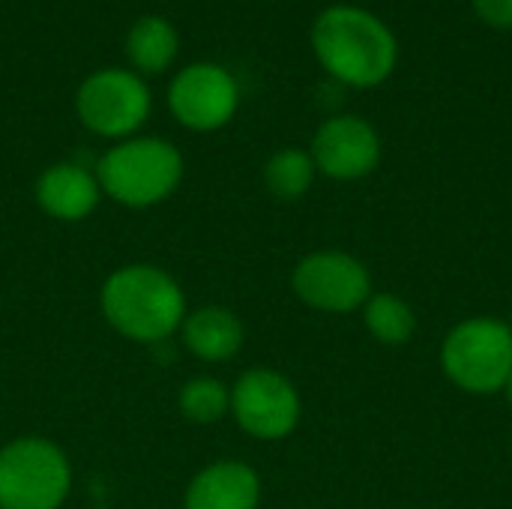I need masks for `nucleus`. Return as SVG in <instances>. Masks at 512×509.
<instances>
[{"instance_id":"obj_1","label":"nucleus","mask_w":512,"mask_h":509,"mask_svg":"<svg viewBox=\"0 0 512 509\" xmlns=\"http://www.w3.org/2000/svg\"><path fill=\"white\" fill-rule=\"evenodd\" d=\"M312 48L318 63L348 87L384 84L399 60L393 30L360 6H330L312 24Z\"/></svg>"},{"instance_id":"obj_19","label":"nucleus","mask_w":512,"mask_h":509,"mask_svg":"<svg viewBox=\"0 0 512 509\" xmlns=\"http://www.w3.org/2000/svg\"><path fill=\"white\" fill-rule=\"evenodd\" d=\"M504 396H507V402H510V408H512V378H510V384H507V390H504Z\"/></svg>"},{"instance_id":"obj_18","label":"nucleus","mask_w":512,"mask_h":509,"mask_svg":"<svg viewBox=\"0 0 512 509\" xmlns=\"http://www.w3.org/2000/svg\"><path fill=\"white\" fill-rule=\"evenodd\" d=\"M474 12L489 27L512 30V0H474Z\"/></svg>"},{"instance_id":"obj_11","label":"nucleus","mask_w":512,"mask_h":509,"mask_svg":"<svg viewBox=\"0 0 512 509\" xmlns=\"http://www.w3.org/2000/svg\"><path fill=\"white\" fill-rule=\"evenodd\" d=\"M261 477L240 459H219L201 468L183 495V509H258Z\"/></svg>"},{"instance_id":"obj_17","label":"nucleus","mask_w":512,"mask_h":509,"mask_svg":"<svg viewBox=\"0 0 512 509\" xmlns=\"http://www.w3.org/2000/svg\"><path fill=\"white\" fill-rule=\"evenodd\" d=\"M177 408L189 423H198V426L219 423L231 414V387H225L219 378H207V375L189 378L180 387Z\"/></svg>"},{"instance_id":"obj_20","label":"nucleus","mask_w":512,"mask_h":509,"mask_svg":"<svg viewBox=\"0 0 512 509\" xmlns=\"http://www.w3.org/2000/svg\"><path fill=\"white\" fill-rule=\"evenodd\" d=\"M507 324H510V330H512V312H510V321H507Z\"/></svg>"},{"instance_id":"obj_9","label":"nucleus","mask_w":512,"mask_h":509,"mask_svg":"<svg viewBox=\"0 0 512 509\" xmlns=\"http://www.w3.org/2000/svg\"><path fill=\"white\" fill-rule=\"evenodd\" d=\"M168 108L180 126L192 132H216L237 114L240 84L225 66L201 60L174 75L168 87Z\"/></svg>"},{"instance_id":"obj_14","label":"nucleus","mask_w":512,"mask_h":509,"mask_svg":"<svg viewBox=\"0 0 512 509\" xmlns=\"http://www.w3.org/2000/svg\"><path fill=\"white\" fill-rule=\"evenodd\" d=\"M177 48H180L177 30L162 15H144V18H138L132 24L129 36H126V54H129L135 72H144V75L165 72L174 63Z\"/></svg>"},{"instance_id":"obj_12","label":"nucleus","mask_w":512,"mask_h":509,"mask_svg":"<svg viewBox=\"0 0 512 509\" xmlns=\"http://www.w3.org/2000/svg\"><path fill=\"white\" fill-rule=\"evenodd\" d=\"M33 195L45 216L57 222H84L99 207L102 189L90 168L78 162H57L39 174Z\"/></svg>"},{"instance_id":"obj_5","label":"nucleus","mask_w":512,"mask_h":509,"mask_svg":"<svg viewBox=\"0 0 512 509\" xmlns=\"http://www.w3.org/2000/svg\"><path fill=\"white\" fill-rule=\"evenodd\" d=\"M72 492L66 453L39 435L0 447V509H60Z\"/></svg>"},{"instance_id":"obj_8","label":"nucleus","mask_w":512,"mask_h":509,"mask_svg":"<svg viewBox=\"0 0 512 509\" xmlns=\"http://www.w3.org/2000/svg\"><path fill=\"white\" fill-rule=\"evenodd\" d=\"M291 288L300 303L327 315H348L366 306L372 297L369 267L339 249H318L297 261L291 273Z\"/></svg>"},{"instance_id":"obj_10","label":"nucleus","mask_w":512,"mask_h":509,"mask_svg":"<svg viewBox=\"0 0 512 509\" xmlns=\"http://www.w3.org/2000/svg\"><path fill=\"white\" fill-rule=\"evenodd\" d=\"M315 168L339 183L369 177L381 162V138L375 126L354 114H336L324 120L312 138Z\"/></svg>"},{"instance_id":"obj_2","label":"nucleus","mask_w":512,"mask_h":509,"mask_svg":"<svg viewBox=\"0 0 512 509\" xmlns=\"http://www.w3.org/2000/svg\"><path fill=\"white\" fill-rule=\"evenodd\" d=\"M99 309L111 330L138 345L165 342L189 312L180 282L156 264L117 267L99 291Z\"/></svg>"},{"instance_id":"obj_16","label":"nucleus","mask_w":512,"mask_h":509,"mask_svg":"<svg viewBox=\"0 0 512 509\" xmlns=\"http://www.w3.org/2000/svg\"><path fill=\"white\" fill-rule=\"evenodd\" d=\"M315 174L318 168L312 162V153L300 147L276 150L264 165V183L279 201H300L312 189Z\"/></svg>"},{"instance_id":"obj_6","label":"nucleus","mask_w":512,"mask_h":509,"mask_svg":"<svg viewBox=\"0 0 512 509\" xmlns=\"http://www.w3.org/2000/svg\"><path fill=\"white\" fill-rule=\"evenodd\" d=\"M75 111L93 135L123 141L132 138L150 117V90L138 72L99 69L87 75L75 93Z\"/></svg>"},{"instance_id":"obj_7","label":"nucleus","mask_w":512,"mask_h":509,"mask_svg":"<svg viewBox=\"0 0 512 509\" xmlns=\"http://www.w3.org/2000/svg\"><path fill=\"white\" fill-rule=\"evenodd\" d=\"M231 417L255 441H285L303 417L294 381L276 369H246L231 387Z\"/></svg>"},{"instance_id":"obj_3","label":"nucleus","mask_w":512,"mask_h":509,"mask_svg":"<svg viewBox=\"0 0 512 509\" xmlns=\"http://www.w3.org/2000/svg\"><path fill=\"white\" fill-rule=\"evenodd\" d=\"M102 195L111 201L147 210L168 201L183 180V156L165 138L132 135L102 153L96 165Z\"/></svg>"},{"instance_id":"obj_13","label":"nucleus","mask_w":512,"mask_h":509,"mask_svg":"<svg viewBox=\"0 0 512 509\" xmlns=\"http://www.w3.org/2000/svg\"><path fill=\"white\" fill-rule=\"evenodd\" d=\"M183 348L204 363H225L240 354L246 342L243 321L225 306H201L186 312L180 324Z\"/></svg>"},{"instance_id":"obj_4","label":"nucleus","mask_w":512,"mask_h":509,"mask_svg":"<svg viewBox=\"0 0 512 509\" xmlns=\"http://www.w3.org/2000/svg\"><path fill=\"white\" fill-rule=\"evenodd\" d=\"M441 369L468 396L504 393L512 378V330L507 321L474 315L459 321L441 345Z\"/></svg>"},{"instance_id":"obj_15","label":"nucleus","mask_w":512,"mask_h":509,"mask_svg":"<svg viewBox=\"0 0 512 509\" xmlns=\"http://www.w3.org/2000/svg\"><path fill=\"white\" fill-rule=\"evenodd\" d=\"M363 312V324L372 333L375 342L399 348L408 345L417 333V312L408 300H402L399 294L390 291H378L366 300Z\"/></svg>"}]
</instances>
